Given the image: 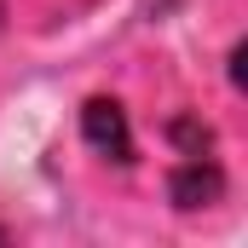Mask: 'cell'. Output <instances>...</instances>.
<instances>
[{
    "label": "cell",
    "mask_w": 248,
    "mask_h": 248,
    "mask_svg": "<svg viewBox=\"0 0 248 248\" xmlns=\"http://www.w3.org/2000/svg\"><path fill=\"white\" fill-rule=\"evenodd\" d=\"M81 127H87V144L110 162H133V133H127V116L116 98H93L81 110Z\"/></svg>",
    "instance_id": "1"
},
{
    "label": "cell",
    "mask_w": 248,
    "mask_h": 248,
    "mask_svg": "<svg viewBox=\"0 0 248 248\" xmlns=\"http://www.w3.org/2000/svg\"><path fill=\"white\" fill-rule=\"evenodd\" d=\"M214 196H219V168H214L208 156H185L179 173H173V202H179V208H202V202H214Z\"/></svg>",
    "instance_id": "2"
},
{
    "label": "cell",
    "mask_w": 248,
    "mask_h": 248,
    "mask_svg": "<svg viewBox=\"0 0 248 248\" xmlns=\"http://www.w3.org/2000/svg\"><path fill=\"white\" fill-rule=\"evenodd\" d=\"M0 243H6V231H0Z\"/></svg>",
    "instance_id": "3"
}]
</instances>
